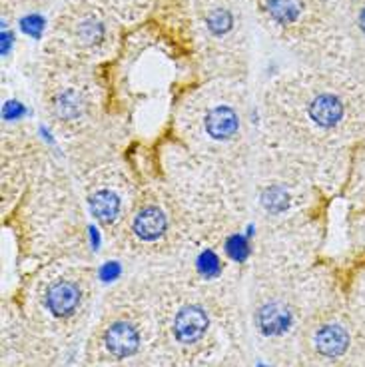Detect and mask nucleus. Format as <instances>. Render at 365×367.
<instances>
[{
  "label": "nucleus",
  "instance_id": "f257e3e1",
  "mask_svg": "<svg viewBox=\"0 0 365 367\" xmlns=\"http://www.w3.org/2000/svg\"><path fill=\"white\" fill-rule=\"evenodd\" d=\"M52 42L72 58L98 56L102 48L110 42V24L106 15L92 4H74L60 16Z\"/></svg>",
  "mask_w": 365,
  "mask_h": 367
},
{
  "label": "nucleus",
  "instance_id": "f03ea898",
  "mask_svg": "<svg viewBox=\"0 0 365 367\" xmlns=\"http://www.w3.org/2000/svg\"><path fill=\"white\" fill-rule=\"evenodd\" d=\"M50 114L64 128H78L90 116L92 102L86 84L78 78H70V82H56L48 98Z\"/></svg>",
  "mask_w": 365,
  "mask_h": 367
},
{
  "label": "nucleus",
  "instance_id": "7ed1b4c3",
  "mask_svg": "<svg viewBox=\"0 0 365 367\" xmlns=\"http://www.w3.org/2000/svg\"><path fill=\"white\" fill-rule=\"evenodd\" d=\"M170 231V215L162 202L140 199L130 218V234L142 245L160 244Z\"/></svg>",
  "mask_w": 365,
  "mask_h": 367
},
{
  "label": "nucleus",
  "instance_id": "20e7f679",
  "mask_svg": "<svg viewBox=\"0 0 365 367\" xmlns=\"http://www.w3.org/2000/svg\"><path fill=\"white\" fill-rule=\"evenodd\" d=\"M200 22L208 40L226 42L238 31V10L229 0H202L198 8Z\"/></svg>",
  "mask_w": 365,
  "mask_h": 367
},
{
  "label": "nucleus",
  "instance_id": "39448f33",
  "mask_svg": "<svg viewBox=\"0 0 365 367\" xmlns=\"http://www.w3.org/2000/svg\"><path fill=\"white\" fill-rule=\"evenodd\" d=\"M202 130L213 144H229L242 134V118L238 110L226 102L213 104L202 116Z\"/></svg>",
  "mask_w": 365,
  "mask_h": 367
},
{
  "label": "nucleus",
  "instance_id": "423d86ee",
  "mask_svg": "<svg viewBox=\"0 0 365 367\" xmlns=\"http://www.w3.org/2000/svg\"><path fill=\"white\" fill-rule=\"evenodd\" d=\"M305 116L320 130H334L346 118V106L334 92H314L305 102Z\"/></svg>",
  "mask_w": 365,
  "mask_h": 367
},
{
  "label": "nucleus",
  "instance_id": "0eeeda50",
  "mask_svg": "<svg viewBox=\"0 0 365 367\" xmlns=\"http://www.w3.org/2000/svg\"><path fill=\"white\" fill-rule=\"evenodd\" d=\"M258 10L261 16L282 32H293L302 24L309 10L307 0H258Z\"/></svg>",
  "mask_w": 365,
  "mask_h": 367
},
{
  "label": "nucleus",
  "instance_id": "6e6552de",
  "mask_svg": "<svg viewBox=\"0 0 365 367\" xmlns=\"http://www.w3.org/2000/svg\"><path fill=\"white\" fill-rule=\"evenodd\" d=\"M88 208L102 226H116L124 215V198L110 186H98L88 194Z\"/></svg>",
  "mask_w": 365,
  "mask_h": 367
},
{
  "label": "nucleus",
  "instance_id": "1a4fd4ad",
  "mask_svg": "<svg viewBox=\"0 0 365 367\" xmlns=\"http://www.w3.org/2000/svg\"><path fill=\"white\" fill-rule=\"evenodd\" d=\"M46 307L54 318H68L82 302V290L72 279H58L46 291Z\"/></svg>",
  "mask_w": 365,
  "mask_h": 367
},
{
  "label": "nucleus",
  "instance_id": "9d476101",
  "mask_svg": "<svg viewBox=\"0 0 365 367\" xmlns=\"http://www.w3.org/2000/svg\"><path fill=\"white\" fill-rule=\"evenodd\" d=\"M291 323H293V311L288 304L279 300L266 302L256 311V325L263 336H284L286 332H289Z\"/></svg>",
  "mask_w": 365,
  "mask_h": 367
},
{
  "label": "nucleus",
  "instance_id": "9b49d317",
  "mask_svg": "<svg viewBox=\"0 0 365 367\" xmlns=\"http://www.w3.org/2000/svg\"><path fill=\"white\" fill-rule=\"evenodd\" d=\"M104 345L114 357H130L140 348V332L134 323L118 320L112 325H108L104 332Z\"/></svg>",
  "mask_w": 365,
  "mask_h": 367
},
{
  "label": "nucleus",
  "instance_id": "f8f14e48",
  "mask_svg": "<svg viewBox=\"0 0 365 367\" xmlns=\"http://www.w3.org/2000/svg\"><path fill=\"white\" fill-rule=\"evenodd\" d=\"M210 327L208 313L198 306H184L174 318V334L182 343H196Z\"/></svg>",
  "mask_w": 365,
  "mask_h": 367
},
{
  "label": "nucleus",
  "instance_id": "ddd939ff",
  "mask_svg": "<svg viewBox=\"0 0 365 367\" xmlns=\"http://www.w3.org/2000/svg\"><path fill=\"white\" fill-rule=\"evenodd\" d=\"M314 345L323 357L339 359L350 350L351 336L348 327H343L341 323H325L314 334Z\"/></svg>",
  "mask_w": 365,
  "mask_h": 367
},
{
  "label": "nucleus",
  "instance_id": "4468645a",
  "mask_svg": "<svg viewBox=\"0 0 365 367\" xmlns=\"http://www.w3.org/2000/svg\"><path fill=\"white\" fill-rule=\"evenodd\" d=\"M198 272L204 277H213L220 272V261H218V256L213 252H210V250L202 252V256L198 258Z\"/></svg>",
  "mask_w": 365,
  "mask_h": 367
},
{
  "label": "nucleus",
  "instance_id": "2eb2a0df",
  "mask_svg": "<svg viewBox=\"0 0 365 367\" xmlns=\"http://www.w3.org/2000/svg\"><path fill=\"white\" fill-rule=\"evenodd\" d=\"M226 252H228L229 258L242 261V260H245V256H248V244H245V240H243L242 236L234 234V236H229Z\"/></svg>",
  "mask_w": 365,
  "mask_h": 367
},
{
  "label": "nucleus",
  "instance_id": "dca6fc26",
  "mask_svg": "<svg viewBox=\"0 0 365 367\" xmlns=\"http://www.w3.org/2000/svg\"><path fill=\"white\" fill-rule=\"evenodd\" d=\"M42 24H44V20H42V16L38 15H29L20 20V28H22V32L31 34L32 38H38V36H40Z\"/></svg>",
  "mask_w": 365,
  "mask_h": 367
},
{
  "label": "nucleus",
  "instance_id": "f3484780",
  "mask_svg": "<svg viewBox=\"0 0 365 367\" xmlns=\"http://www.w3.org/2000/svg\"><path fill=\"white\" fill-rule=\"evenodd\" d=\"M100 275H102V279H106V282H110V279H114V277L118 275V268L110 263V266H106V268H104V270L100 272Z\"/></svg>",
  "mask_w": 365,
  "mask_h": 367
},
{
  "label": "nucleus",
  "instance_id": "a211bd4d",
  "mask_svg": "<svg viewBox=\"0 0 365 367\" xmlns=\"http://www.w3.org/2000/svg\"><path fill=\"white\" fill-rule=\"evenodd\" d=\"M357 28H359V32L365 36V6L357 13Z\"/></svg>",
  "mask_w": 365,
  "mask_h": 367
},
{
  "label": "nucleus",
  "instance_id": "6ab92c4d",
  "mask_svg": "<svg viewBox=\"0 0 365 367\" xmlns=\"http://www.w3.org/2000/svg\"><path fill=\"white\" fill-rule=\"evenodd\" d=\"M259 367H266V366H259Z\"/></svg>",
  "mask_w": 365,
  "mask_h": 367
}]
</instances>
